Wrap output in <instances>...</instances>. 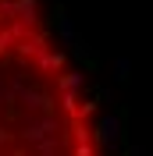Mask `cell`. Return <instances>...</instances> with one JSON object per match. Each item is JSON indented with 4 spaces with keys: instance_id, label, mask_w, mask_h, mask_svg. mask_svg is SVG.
Listing matches in <instances>:
<instances>
[{
    "instance_id": "cell-1",
    "label": "cell",
    "mask_w": 153,
    "mask_h": 156,
    "mask_svg": "<svg viewBox=\"0 0 153 156\" xmlns=\"http://www.w3.org/2000/svg\"><path fill=\"white\" fill-rule=\"evenodd\" d=\"M0 156H110L47 0H0Z\"/></svg>"
}]
</instances>
